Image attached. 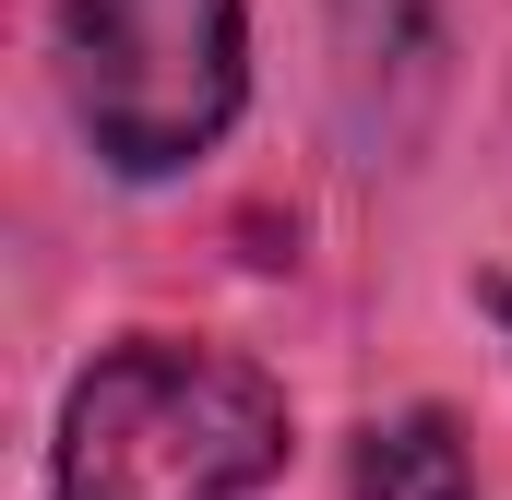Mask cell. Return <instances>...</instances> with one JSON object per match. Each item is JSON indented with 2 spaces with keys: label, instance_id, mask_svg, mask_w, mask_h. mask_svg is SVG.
<instances>
[{
  "label": "cell",
  "instance_id": "cell-1",
  "mask_svg": "<svg viewBox=\"0 0 512 500\" xmlns=\"http://www.w3.org/2000/svg\"><path fill=\"white\" fill-rule=\"evenodd\" d=\"M298 453L286 381L191 346V334H131L60 393L48 500H262Z\"/></svg>",
  "mask_w": 512,
  "mask_h": 500
},
{
  "label": "cell",
  "instance_id": "cell-2",
  "mask_svg": "<svg viewBox=\"0 0 512 500\" xmlns=\"http://www.w3.org/2000/svg\"><path fill=\"white\" fill-rule=\"evenodd\" d=\"M60 96L108 179H179L251 108V0H60Z\"/></svg>",
  "mask_w": 512,
  "mask_h": 500
},
{
  "label": "cell",
  "instance_id": "cell-3",
  "mask_svg": "<svg viewBox=\"0 0 512 500\" xmlns=\"http://www.w3.org/2000/svg\"><path fill=\"white\" fill-rule=\"evenodd\" d=\"M334 96L370 167L405 155L441 96V0H334Z\"/></svg>",
  "mask_w": 512,
  "mask_h": 500
},
{
  "label": "cell",
  "instance_id": "cell-4",
  "mask_svg": "<svg viewBox=\"0 0 512 500\" xmlns=\"http://www.w3.org/2000/svg\"><path fill=\"white\" fill-rule=\"evenodd\" d=\"M346 500H477V465H465L441 405H405V417H382L358 441V489Z\"/></svg>",
  "mask_w": 512,
  "mask_h": 500
},
{
  "label": "cell",
  "instance_id": "cell-5",
  "mask_svg": "<svg viewBox=\"0 0 512 500\" xmlns=\"http://www.w3.org/2000/svg\"><path fill=\"white\" fill-rule=\"evenodd\" d=\"M489 322H501V334H512V274H501V286H489Z\"/></svg>",
  "mask_w": 512,
  "mask_h": 500
}]
</instances>
